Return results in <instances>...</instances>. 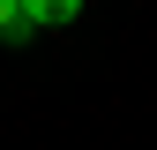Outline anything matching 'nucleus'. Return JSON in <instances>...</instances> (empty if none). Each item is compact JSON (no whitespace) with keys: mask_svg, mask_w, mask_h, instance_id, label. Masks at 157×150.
Returning <instances> with one entry per match:
<instances>
[{"mask_svg":"<svg viewBox=\"0 0 157 150\" xmlns=\"http://www.w3.org/2000/svg\"><path fill=\"white\" fill-rule=\"evenodd\" d=\"M23 15H30L37 30H67L75 15H82V0H23Z\"/></svg>","mask_w":157,"mask_h":150,"instance_id":"f257e3e1","label":"nucleus"},{"mask_svg":"<svg viewBox=\"0 0 157 150\" xmlns=\"http://www.w3.org/2000/svg\"><path fill=\"white\" fill-rule=\"evenodd\" d=\"M30 30H37V23L23 15V0H0V38H8V45H23Z\"/></svg>","mask_w":157,"mask_h":150,"instance_id":"f03ea898","label":"nucleus"}]
</instances>
